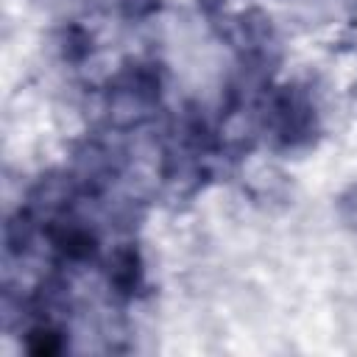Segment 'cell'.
Returning a JSON list of instances; mask_svg holds the SVG:
<instances>
[{
	"mask_svg": "<svg viewBox=\"0 0 357 357\" xmlns=\"http://www.w3.org/2000/svg\"><path fill=\"white\" fill-rule=\"evenodd\" d=\"M204 3H220V0H204Z\"/></svg>",
	"mask_w": 357,
	"mask_h": 357,
	"instance_id": "1",
	"label": "cell"
}]
</instances>
